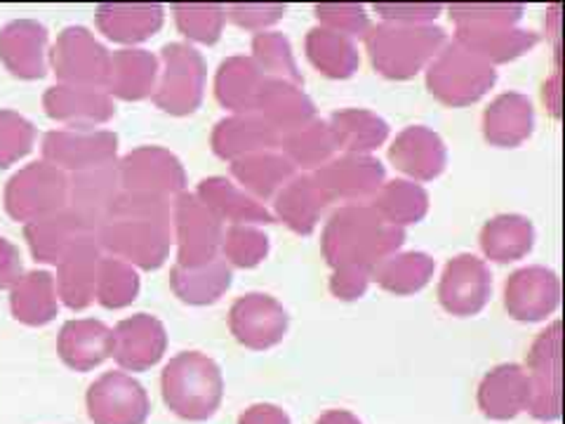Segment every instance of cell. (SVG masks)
Here are the masks:
<instances>
[{"instance_id": "obj_34", "label": "cell", "mask_w": 565, "mask_h": 424, "mask_svg": "<svg viewBox=\"0 0 565 424\" xmlns=\"http://www.w3.org/2000/svg\"><path fill=\"white\" fill-rule=\"evenodd\" d=\"M60 353L66 365L90 370L111 357V328L97 318L66 321L60 332Z\"/></svg>"}, {"instance_id": "obj_29", "label": "cell", "mask_w": 565, "mask_h": 424, "mask_svg": "<svg viewBox=\"0 0 565 424\" xmlns=\"http://www.w3.org/2000/svg\"><path fill=\"white\" fill-rule=\"evenodd\" d=\"M158 57L147 50H118L109 57L106 95L126 102L145 99L156 91Z\"/></svg>"}, {"instance_id": "obj_4", "label": "cell", "mask_w": 565, "mask_h": 424, "mask_svg": "<svg viewBox=\"0 0 565 424\" xmlns=\"http://www.w3.org/2000/svg\"><path fill=\"white\" fill-rule=\"evenodd\" d=\"M365 45L377 74L408 81L446 45V31L434 24L382 22L370 26Z\"/></svg>"}, {"instance_id": "obj_41", "label": "cell", "mask_w": 565, "mask_h": 424, "mask_svg": "<svg viewBox=\"0 0 565 424\" xmlns=\"http://www.w3.org/2000/svg\"><path fill=\"white\" fill-rule=\"evenodd\" d=\"M535 226L523 215H498L481 229V247L492 262H514L533 251Z\"/></svg>"}, {"instance_id": "obj_8", "label": "cell", "mask_w": 565, "mask_h": 424, "mask_svg": "<svg viewBox=\"0 0 565 424\" xmlns=\"http://www.w3.org/2000/svg\"><path fill=\"white\" fill-rule=\"evenodd\" d=\"M163 74L153 91L158 109L172 116L193 114L203 102L205 62L199 50L186 43H168L161 50Z\"/></svg>"}, {"instance_id": "obj_32", "label": "cell", "mask_w": 565, "mask_h": 424, "mask_svg": "<svg viewBox=\"0 0 565 424\" xmlns=\"http://www.w3.org/2000/svg\"><path fill=\"white\" fill-rule=\"evenodd\" d=\"M479 405L486 417L511 420L527 409V375L516 363L492 368L479 386Z\"/></svg>"}, {"instance_id": "obj_44", "label": "cell", "mask_w": 565, "mask_h": 424, "mask_svg": "<svg viewBox=\"0 0 565 424\" xmlns=\"http://www.w3.org/2000/svg\"><path fill=\"white\" fill-rule=\"evenodd\" d=\"M278 149L295 168H307V170L309 168L318 170L321 166H326L332 158V153L338 151L328 123L316 120V118L286 135H280Z\"/></svg>"}, {"instance_id": "obj_51", "label": "cell", "mask_w": 565, "mask_h": 424, "mask_svg": "<svg viewBox=\"0 0 565 424\" xmlns=\"http://www.w3.org/2000/svg\"><path fill=\"white\" fill-rule=\"evenodd\" d=\"M224 10L228 20L236 26L250 31H264L278 20H282V14H286V6L278 3H234Z\"/></svg>"}, {"instance_id": "obj_30", "label": "cell", "mask_w": 565, "mask_h": 424, "mask_svg": "<svg viewBox=\"0 0 565 424\" xmlns=\"http://www.w3.org/2000/svg\"><path fill=\"white\" fill-rule=\"evenodd\" d=\"M163 8L156 3H104L97 8L99 31L116 43H141L163 26Z\"/></svg>"}, {"instance_id": "obj_52", "label": "cell", "mask_w": 565, "mask_h": 424, "mask_svg": "<svg viewBox=\"0 0 565 424\" xmlns=\"http://www.w3.org/2000/svg\"><path fill=\"white\" fill-rule=\"evenodd\" d=\"M375 12L384 17V22H398V24H427L436 20L440 6H413V3H377Z\"/></svg>"}, {"instance_id": "obj_7", "label": "cell", "mask_w": 565, "mask_h": 424, "mask_svg": "<svg viewBox=\"0 0 565 424\" xmlns=\"http://www.w3.org/2000/svg\"><path fill=\"white\" fill-rule=\"evenodd\" d=\"M68 201V177L45 161L14 172L6 187V210L17 222H33L64 210Z\"/></svg>"}, {"instance_id": "obj_22", "label": "cell", "mask_w": 565, "mask_h": 424, "mask_svg": "<svg viewBox=\"0 0 565 424\" xmlns=\"http://www.w3.org/2000/svg\"><path fill=\"white\" fill-rule=\"evenodd\" d=\"M102 262V245L97 234L81 239L62 257L57 269V295L68 309H85L95 299L97 274Z\"/></svg>"}, {"instance_id": "obj_49", "label": "cell", "mask_w": 565, "mask_h": 424, "mask_svg": "<svg viewBox=\"0 0 565 424\" xmlns=\"http://www.w3.org/2000/svg\"><path fill=\"white\" fill-rule=\"evenodd\" d=\"M35 141L33 123L10 109H0V170L24 158Z\"/></svg>"}, {"instance_id": "obj_17", "label": "cell", "mask_w": 565, "mask_h": 424, "mask_svg": "<svg viewBox=\"0 0 565 424\" xmlns=\"http://www.w3.org/2000/svg\"><path fill=\"white\" fill-rule=\"evenodd\" d=\"M87 409L97 424H141L149 415V396L126 373H106L87 392Z\"/></svg>"}, {"instance_id": "obj_19", "label": "cell", "mask_w": 565, "mask_h": 424, "mask_svg": "<svg viewBox=\"0 0 565 424\" xmlns=\"http://www.w3.org/2000/svg\"><path fill=\"white\" fill-rule=\"evenodd\" d=\"M43 106L50 118L66 123L74 130H95V126L116 116V104L102 87L52 85L43 95Z\"/></svg>"}, {"instance_id": "obj_37", "label": "cell", "mask_w": 565, "mask_h": 424, "mask_svg": "<svg viewBox=\"0 0 565 424\" xmlns=\"http://www.w3.org/2000/svg\"><path fill=\"white\" fill-rule=\"evenodd\" d=\"M232 267L228 262L222 257H215L212 262L203 264V267H180L174 264L170 272V286L174 290V295L182 299L186 305H212L228 290L232 286Z\"/></svg>"}, {"instance_id": "obj_13", "label": "cell", "mask_w": 565, "mask_h": 424, "mask_svg": "<svg viewBox=\"0 0 565 424\" xmlns=\"http://www.w3.org/2000/svg\"><path fill=\"white\" fill-rule=\"evenodd\" d=\"M109 57V50L85 26H66L52 47V66L64 85L104 87Z\"/></svg>"}, {"instance_id": "obj_55", "label": "cell", "mask_w": 565, "mask_h": 424, "mask_svg": "<svg viewBox=\"0 0 565 424\" xmlns=\"http://www.w3.org/2000/svg\"><path fill=\"white\" fill-rule=\"evenodd\" d=\"M238 424H290V417L280 409H276V405L259 403V405H253V409H247L241 415Z\"/></svg>"}, {"instance_id": "obj_11", "label": "cell", "mask_w": 565, "mask_h": 424, "mask_svg": "<svg viewBox=\"0 0 565 424\" xmlns=\"http://www.w3.org/2000/svg\"><path fill=\"white\" fill-rule=\"evenodd\" d=\"M527 411L535 420L561 415V324H552L527 351Z\"/></svg>"}, {"instance_id": "obj_14", "label": "cell", "mask_w": 565, "mask_h": 424, "mask_svg": "<svg viewBox=\"0 0 565 424\" xmlns=\"http://www.w3.org/2000/svg\"><path fill=\"white\" fill-rule=\"evenodd\" d=\"M118 137L109 130H52L43 139L45 163L60 170H90L116 161Z\"/></svg>"}, {"instance_id": "obj_15", "label": "cell", "mask_w": 565, "mask_h": 424, "mask_svg": "<svg viewBox=\"0 0 565 424\" xmlns=\"http://www.w3.org/2000/svg\"><path fill=\"white\" fill-rule=\"evenodd\" d=\"M288 311L278 299L264 293H247L238 297L228 311V328L236 340L250 349H269L288 332Z\"/></svg>"}, {"instance_id": "obj_3", "label": "cell", "mask_w": 565, "mask_h": 424, "mask_svg": "<svg viewBox=\"0 0 565 424\" xmlns=\"http://www.w3.org/2000/svg\"><path fill=\"white\" fill-rule=\"evenodd\" d=\"M450 17L457 26L455 41L486 60L490 66L507 64L525 55L540 41L530 29H519L523 6H486L459 3L450 6Z\"/></svg>"}, {"instance_id": "obj_25", "label": "cell", "mask_w": 565, "mask_h": 424, "mask_svg": "<svg viewBox=\"0 0 565 424\" xmlns=\"http://www.w3.org/2000/svg\"><path fill=\"white\" fill-rule=\"evenodd\" d=\"M280 135L269 126L267 120L257 114H236L222 118L215 130H212V151L220 158H236L259 153V151H274L278 149Z\"/></svg>"}, {"instance_id": "obj_53", "label": "cell", "mask_w": 565, "mask_h": 424, "mask_svg": "<svg viewBox=\"0 0 565 424\" xmlns=\"http://www.w3.org/2000/svg\"><path fill=\"white\" fill-rule=\"evenodd\" d=\"M370 276L373 274L365 269H334L330 276V293L344 303H351V299L365 295Z\"/></svg>"}, {"instance_id": "obj_1", "label": "cell", "mask_w": 565, "mask_h": 424, "mask_svg": "<svg viewBox=\"0 0 565 424\" xmlns=\"http://www.w3.org/2000/svg\"><path fill=\"white\" fill-rule=\"evenodd\" d=\"M97 241L122 262L158 269L172 245V201L120 191L109 220L97 229Z\"/></svg>"}, {"instance_id": "obj_42", "label": "cell", "mask_w": 565, "mask_h": 424, "mask_svg": "<svg viewBox=\"0 0 565 424\" xmlns=\"http://www.w3.org/2000/svg\"><path fill=\"white\" fill-rule=\"evenodd\" d=\"M434 269L436 262L427 253H394L377 264L370 280L388 293L413 295L427 286Z\"/></svg>"}, {"instance_id": "obj_2", "label": "cell", "mask_w": 565, "mask_h": 424, "mask_svg": "<svg viewBox=\"0 0 565 424\" xmlns=\"http://www.w3.org/2000/svg\"><path fill=\"white\" fill-rule=\"evenodd\" d=\"M405 241V232L386 224L370 205H342L323 229V255L334 269H373L394 255Z\"/></svg>"}, {"instance_id": "obj_40", "label": "cell", "mask_w": 565, "mask_h": 424, "mask_svg": "<svg viewBox=\"0 0 565 424\" xmlns=\"http://www.w3.org/2000/svg\"><path fill=\"white\" fill-rule=\"evenodd\" d=\"M307 57L328 78L344 81L356 74L361 64L359 47L342 33H334L326 26H313L307 33Z\"/></svg>"}, {"instance_id": "obj_6", "label": "cell", "mask_w": 565, "mask_h": 424, "mask_svg": "<svg viewBox=\"0 0 565 424\" xmlns=\"http://www.w3.org/2000/svg\"><path fill=\"white\" fill-rule=\"evenodd\" d=\"M498 81V71L457 41L440 47L427 68L429 93L448 106L479 102Z\"/></svg>"}, {"instance_id": "obj_50", "label": "cell", "mask_w": 565, "mask_h": 424, "mask_svg": "<svg viewBox=\"0 0 565 424\" xmlns=\"http://www.w3.org/2000/svg\"><path fill=\"white\" fill-rule=\"evenodd\" d=\"M316 17L321 24L334 33H342L347 39H365L370 31V20L363 6L356 3H323L316 6Z\"/></svg>"}, {"instance_id": "obj_16", "label": "cell", "mask_w": 565, "mask_h": 424, "mask_svg": "<svg viewBox=\"0 0 565 424\" xmlns=\"http://www.w3.org/2000/svg\"><path fill=\"white\" fill-rule=\"evenodd\" d=\"M492 276L486 262L476 255L452 257L444 276H440L438 299L444 309L452 316H473L479 314L490 299Z\"/></svg>"}, {"instance_id": "obj_35", "label": "cell", "mask_w": 565, "mask_h": 424, "mask_svg": "<svg viewBox=\"0 0 565 424\" xmlns=\"http://www.w3.org/2000/svg\"><path fill=\"white\" fill-rule=\"evenodd\" d=\"M264 83H267V76L257 68L253 57H228L217 68L215 95L224 109L255 114Z\"/></svg>"}, {"instance_id": "obj_5", "label": "cell", "mask_w": 565, "mask_h": 424, "mask_svg": "<svg viewBox=\"0 0 565 424\" xmlns=\"http://www.w3.org/2000/svg\"><path fill=\"white\" fill-rule=\"evenodd\" d=\"M224 380L220 365L201 351H182L163 370V396L180 417L207 420L220 409Z\"/></svg>"}, {"instance_id": "obj_9", "label": "cell", "mask_w": 565, "mask_h": 424, "mask_svg": "<svg viewBox=\"0 0 565 424\" xmlns=\"http://www.w3.org/2000/svg\"><path fill=\"white\" fill-rule=\"evenodd\" d=\"M172 224L177 234V264L186 269L203 267L222 247V222L203 205L196 193H180L172 201Z\"/></svg>"}, {"instance_id": "obj_21", "label": "cell", "mask_w": 565, "mask_h": 424, "mask_svg": "<svg viewBox=\"0 0 565 424\" xmlns=\"http://www.w3.org/2000/svg\"><path fill=\"white\" fill-rule=\"evenodd\" d=\"M168 347L166 326L151 314H135L111 330V357L128 370H147Z\"/></svg>"}, {"instance_id": "obj_39", "label": "cell", "mask_w": 565, "mask_h": 424, "mask_svg": "<svg viewBox=\"0 0 565 424\" xmlns=\"http://www.w3.org/2000/svg\"><path fill=\"white\" fill-rule=\"evenodd\" d=\"M10 307L20 324L45 326L57 316L55 278L47 272H29L10 290Z\"/></svg>"}, {"instance_id": "obj_38", "label": "cell", "mask_w": 565, "mask_h": 424, "mask_svg": "<svg viewBox=\"0 0 565 424\" xmlns=\"http://www.w3.org/2000/svg\"><path fill=\"white\" fill-rule=\"evenodd\" d=\"M295 166L282 153L259 151L236 158L232 163V174L236 180L255 193L257 199H271L295 177Z\"/></svg>"}, {"instance_id": "obj_45", "label": "cell", "mask_w": 565, "mask_h": 424, "mask_svg": "<svg viewBox=\"0 0 565 424\" xmlns=\"http://www.w3.org/2000/svg\"><path fill=\"white\" fill-rule=\"evenodd\" d=\"M253 62L264 76L271 81H286L292 85H305L302 74H299L292 45L286 35L278 31H259L253 39Z\"/></svg>"}, {"instance_id": "obj_27", "label": "cell", "mask_w": 565, "mask_h": 424, "mask_svg": "<svg viewBox=\"0 0 565 424\" xmlns=\"http://www.w3.org/2000/svg\"><path fill=\"white\" fill-rule=\"evenodd\" d=\"M255 114L267 120L278 135H286L313 120L316 106L299 85L267 78L259 93Z\"/></svg>"}, {"instance_id": "obj_20", "label": "cell", "mask_w": 565, "mask_h": 424, "mask_svg": "<svg viewBox=\"0 0 565 424\" xmlns=\"http://www.w3.org/2000/svg\"><path fill=\"white\" fill-rule=\"evenodd\" d=\"M120 177L118 163H106L99 168L74 172L68 180V199L71 212L93 232L109 220L116 199L120 197Z\"/></svg>"}, {"instance_id": "obj_47", "label": "cell", "mask_w": 565, "mask_h": 424, "mask_svg": "<svg viewBox=\"0 0 565 424\" xmlns=\"http://www.w3.org/2000/svg\"><path fill=\"white\" fill-rule=\"evenodd\" d=\"M174 22L186 39L212 45L220 41L226 10L217 3H180L174 6Z\"/></svg>"}, {"instance_id": "obj_36", "label": "cell", "mask_w": 565, "mask_h": 424, "mask_svg": "<svg viewBox=\"0 0 565 424\" xmlns=\"http://www.w3.org/2000/svg\"><path fill=\"white\" fill-rule=\"evenodd\" d=\"M334 147L344 153L367 156L380 149L388 137V123L367 109H342L328 120Z\"/></svg>"}, {"instance_id": "obj_26", "label": "cell", "mask_w": 565, "mask_h": 424, "mask_svg": "<svg viewBox=\"0 0 565 424\" xmlns=\"http://www.w3.org/2000/svg\"><path fill=\"white\" fill-rule=\"evenodd\" d=\"M90 234L97 232H93L90 226H85L68 208L52 212L47 218L33 220L24 229L31 255L45 264H60L71 247Z\"/></svg>"}, {"instance_id": "obj_33", "label": "cell", "mask_w": 565, "mask_h": 424, "mask_svg": "<svg viewBox=\"0 0 565 424\" xmlns=\"http://www.w3.org/2000/svg\"><path fill=\"white\" fill-rule=\"evenodd\" d=\"M326 193L311 174H299L276 193V218L286 222L295 234L309 236L328 208Z\"/></svg>"}, {"instance_id": "obj_48", "label": "cell", "mask_w": 565, "mask_h": 424, "mask_svg": "<svg viewBox=\"0 0 565 424\" xmlns=\"http://www.w3.org/2000/svg\"><path fill=\"white\" fill-rule=\"evenodd\" d=\"M224 257L243 269H253L269 255V236L250 224H234L222 236Z\"/></svg>"}, {"instance_id": "obj_10", "label": "cell", "mask_w": 565, "mask_h": 424, "mask_svg": "<svg viewBox=\"0 0 565 424\" xmlns=\"http://www.w3.org/2000/svg\"><path fill=\"white\" fill-rule=\"evenodd\" d=\"M120 189L147 197L172 199L186 187V172L180 158L163 147H139L118 163Z\"/></svg>"}, {"instance_id": "obj_31", "label": "cell", "mask_w": 565, "mask_h": 424, "mask_svg": "<svg viewBox=\"0 0 565 424\" xmlns=\"http://www.w3.org/2000/svg\"><path fill=\"white\" fill-rule=\"evenodd\" d=\"M196 197L203 201V205L215 215L220 222H234V224H271L274 215L253 199L250 193L238 189L226 177H207L199 184Z\"/></svg>"}, {"instance_id": "obj_12", "label": "cell", "mask_w": 565, "mask_h": 424, "mask_svg": "<svg viewBox=\"0 0 565 424\" xmlns=\"http://www.w3.org/2000/svg\"><path fill=\"white\" fill-rule=\"evenodd\" d=\"M311 177L328 201L363 205L373 201L375 193L382 189L386 170L373 156L344 153L340 158H330Z\"/></svg>"}, {"instance_id": "obj_56", "label": "cell", "mask_w": 565, "mask_h": 424, "mask_svg": "<svg viewBox=\"0 0 565 424\" xmlns=\"http://www.w3.org/2000/svg\"><path fill=\"white\" fill-rule=\"evenodd\" d=\"M316 424H361V420L347 411H330V413L318 417Z\"/></svg>"}, {"instance_id": "obj_54", "label": "cell", "mask_w": 565, "mask_h": 424, "mask_svg": "<svg viewBox=\"0 0 565 424\" xmlns=\"http://www.w3.org/2000/svg\"><path fill=\"white\" fill-rule=\"evenodd\" d=\"M24 276L22 255L8 239H0V290H12Z\"/></svg>"}, {"instance_id": "obj_23", "label": "cell", "mask_w": 565, "mask_h": 424, "mask_svg": "<svg viewBox=\"0 0 565 424\" xmlns=\"http://www.w3.org/2000/svg\"><path fill=\"white\" fill-rule=\"evenodd\" d=\"M388 161L396 170L411 174L413 180L429 182L446 170L448 149L446 141L424 126L405 128L388 149Z\"/></svg>"}, {"instance_id": "obj_18", "label": "cell", "mask_w": 565, "mask_h": 424, "mask_svg": "<svg viewBox=\"0 0 565 424\" xmlns=\"http://www.w3.org/2000/svg\"><path fill=\"white\" fill-rule=\"evenodd\" d=\"M561 305V280L546 267H523L504 283V307L516 321H542Z\"/></svg>"}, {"instance_id": "obj_46", "label": "cell", "mask_w": 565, "mask_h": 424, "mask_svg": "<svg viewBox=\"0 0 565 424\" xmlns=\"http://www.w3.org/2000/svg\"><path fill=\"white\" fill-rule=\"evenodd\" d=\"M139 293V276L132 264L118 257H102L95 297L106 309H122L135 303Z\"/></svg>"}, {"instance_id": "obj_43", "label": "cell", "mask_w": 565, "mask_h": 424, "mask_svg": "<svg viewBox=\"0 0 565 424\" xmlns=\"http://www.w3.org/2000/svg\"><path fill=\"white\" fill-rule=\"evenodd\" d=\"M370 208H373L386 224L403 229L405 224H415L427 215L429 193L415 182L392 180L382 184V189L375 193V199L370 201Z\"/></svg>"}, {"instance_id": "obj_28", "label": "cell", "mask_w": 565, "mask_h": 424, "mask_svg": "<svg viewBox=\"0 0 565 424\" xmlns=\"http://www.w3.org/2000/svg\"><path fill=\"white\" fill-rule=\"evenodd\" d=\"M535 109L521 93H504L483 114V135L494 147H519L533 135Z\"/></svg>"}, {"instance_id": "obj_24", "label": "cell", "mask_w": 565, "mask_h": 424, "mask_svg": "<svg viewBox=\"0 0 565 424\" xmlns=\"http://www.w3.org/2000/svg\"><path fill=\"white\" fill-rule=\"evenodd\" d=\"M47 29L33 20H14L0 29V60L17 78L45 76Z\"/></svg>"}]
</instances>
